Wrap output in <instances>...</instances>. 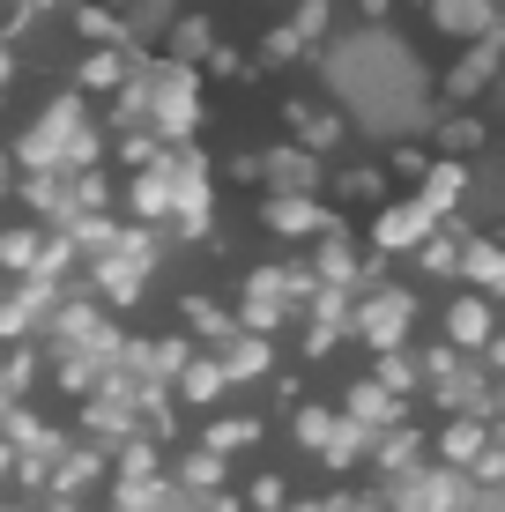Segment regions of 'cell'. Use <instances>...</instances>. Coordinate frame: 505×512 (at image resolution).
<instances>
[{
    "label": "cell",
    "instance_id": "cell-1",
    "mask_svg": "<svg viewBox=\"0 0 505 512\" xmlns=\"http://www.w3.org/2000/svg\"><path fill=\"white\" fill-rule=\"evenodd\" d=\"M409 334H416V290L379 275L350 297V342H364L372 357L379 349H409Z\"/></svg>",
    "mask_w": 505,
    "mask_h": 512
},
{
    "label": "cell",
    "instance_id": "cell-2",
    "mask_svg": "<svg viewBox=\"0 0 505 512\" xmlns=\"http://www.w3.org/2000/svg\"><path fill=\"white\" fill-rule=\"evenodd\" d=\"M253 223L268 238H290V245H312V238H327V231H350L342 223V208H327L320 193H260L253 201Z\"/></svg>",
    "mask_w": 505,
    "mask_h": 512
},
{
    "label": "cell",
    "instance_id": "cell-3",
    "mask_svg": "<svg viewBox=\"0 0 505 512\" xmlns=\"http://www.w3.org/2000/svg\"><path fill=\"white\" fill-rule=\"evenodd\" d=\"M283 134L298 141V149L312 156H335V149H350V112H342L335 97H320V90H290L283 97Z\"/></svg>",
    "mask_w": 505,
    "mask_h": 512
},
{
    "label": "cell",
    "instance_id": "cell-4",
    "mask_svg": "<svg viewBox=\"0 0 505 512\" xmlns=\"http://www.w3.org/2000/svg\"><path fill=\"white\" fill-rule=\"evenodd\" d=\"M231 320L246 327V334H283L290 320H298V305H290V290H283V260H260V268H246Z\"/></svg>",
    "mask_w": 505,
    "mask_h": 512
},
{
    "label": "cell",
    "instance_id": "cell-5",
    "mask_svg": "<svg viewBox=\"0 0 505 512\" xmlns=\"http://www.w3.org/2000/svg\"><path fill=\"white\" fill-rule=\"evenodd\" d=\"M439 223H446V216H431V208L402 186V193H387V201L372 208V253H416Z\"/></svg>",
    "mask_w": 505,
    "mask_h": 512
},
{
    "label": "cell",
    "instance_id": "cell-6",
    "mask_svg": "<svg viewBox=\"0 0 505 512\" xmlns=\"http://www.w3.org/2000/svg\"><path fill=\"white\" fill-rule=\"evenodd\" d=\"M498 90V30L491 38H468L454 52V67L439 75V104H483Z\"/></svg>",
    "mask_w": 505,
    "mask_h": 512
},
{
    "label": "cell",
    "instance_id": "cell-7",
    "mask_svg": "<svg viewBox=\"0 0 505 512\" xmlns=\"http://www.w3.org/2000/svg\"><path fill=\"white\" fill-rule=\"evenodd\" d=\"M327 186V156L298 149V141H268L260 149V193H320Z\"/></svg>",
    "mask_w": 505,
    "mask_h": 512
},
{
    "label": "cell",
    "instance_id": "cell-8",
    "mask_svg": "<svg viewBox=\"0 0 505 512\" xmlns=\"http://www.w3.org/2000/svg\"><path fill=\"white\" fill-rule=\"evenodd\" d=\"M52 290H60V282H38V275L0 282V342H38V327L52 312Z\"/></svg>",
    "mask_w": 505,
    "mask_h": 512
},
{
    "label": "cell",
    "instance_id": "cell-9",
    "mask_svg": "<svg viewBox=\"0 0 505 512\" xmlns=\"http://www.w3.org/2000/svg\"><path fill=\"white\" fill-rule=\"evenodd\" d=\"M112 201L127 208V223H149V231H164V216H171V171H164V156L156 164H142V171H119V186H112Z\"/></svg>",
    "mask_w": 505,
    "mask_h": 512
},
{
    "label": "cell",
    "instance_id": "cell-10",
    "mask_svg": "<svg viewBox=\"0 0 505 512\" xmlns=\"http://www.w3.org/2000/svg\"><path fill=\"white\" fill-rule=\"evenodd\" d=\"M498 438V423L491 416H468V409H446L439 416V431H424V453L431 461H446V468H468L483 446Z\"/></svg>",
    "mask_w": 505,
    "mask_h": 512
},
{
    "label": "cell",
    "instance_id": "cell-11",
    "mask_svg": "<svg viewBox=\"0 0 505 512\" xmlns=\"http://www.w3.org/2000/svg\"><path fill=\"white\" fill-rule=\"evenodd\" d=\"M498 334V297H476V290H461L454 305L439 312V342H454L461 357H476L483 342Z\"/></svg>",
    "mask_w": 505,
    "mask_h": 512
},
{
    "label": "cell",
    "instance_id": "cell-12",
    "mask_svg": "<svg viewBox=\"0 0 505 512\" xmlns=\"http://www.w3.org/2000/svg\"><path fill=\"white\" fill-rule=\"evenodd\" d=\"M416 15H424L431 38H454V45L491 38V30H498V0H424Z\"/></svg>",
    "mask_w": 505,
    "mask_h": 512
},
{
    "label": "cell",
    "instance_id": "cell-13",
    "mask_svg": "<svg viewBox=\"0 0 505 512\" xmlns=\"http://www.w3.org/2000/svg\"><path fill=\"white\" fill-rule=\"evenodd\" d=\"M216 364H223V379L231 386H260L275 372V334H246V327H231L216 342Z\"/></svg>",
    "mask_w": 505,
    "mask_h": 512
},
{
    "label": "cell",
    "instance_id": "cell-14",
    "mask_svg": "<svg viewBox=\"0 0 505 512\" xmlns=\"http://www.w3.org/2000/svg\"><path fill=\"white\" fill-rule=\"evenodd\" d=\"M409 461H424V423L394 416V423H379V431L364 438V468L372 475H402Z\"/></svg>",
    "mask_w": 505,
    "mask_h": 512
},
{
    "label": "cell",
    "instance_id": "cell-15",
    "mask_svg": "<svg viewBox=\"0 0 505 512\" xmlns=\"http://www.w3.org/2000/svg\"><path fill=\"white\" fill-rule=\"evenodd\" d=\"M231 394V379H223V364H216V349H194V357L179 364V372H171V401H179V409H216V401Z\"/></svg>",
    "mask_w": 505,
    "mask_h": 512
},
{
    "label": "cell",
    "instance_id": "cell-16",
    "mask_svg": "<svg viewBox=\"0 0 505 512\" xmlns=\"http://www.w3.org/2000/svg\"><path fill=\"white\" fill-rule=\"evenodd\" d=\"M208 45H216V15H208V8H171V15H164V38H156V52H164V60L201 67Z\"/></svg>",
    "mask_w": 505,
    "mask_h": 512
},
{
    "label": "cell",
    "instance_id": "cell-17",
    "mask_svg": "<svg viewBox=\"0 0 505 512\" xmlns=\"http://www.w3.org/2000/svg\"><path fill=\"white\" fill-rule=\"evenodd\" d=\"M134 52H149V45H134ZM134 52L127 45H82L75 52V97H112L119 82H127Z\"/></svg>",
    "mask_w": 505,
    "mask_h": 512
},
{
    "label": "cell",
    "instance_id": "cell-18",
    "mask_svg": "<svg viewBox=\"0 0 505 512\" xmlns=\"http://www.w3.org/2000/svg\"><path fill=\"white\" fill-rule=\"evenodd\" d=\"M45 490H60V498L104 490V453H97V446H82V438H67V446L45 461Z\"/></svg>",
    "mask_w": 505,
    "mask_h": 512
},
{
    "label": "cell",
    "instance_id": "cell-19",
    "mask_svg": "<svg viewBox=\"0 0 505 512\" xmlns=\"http://www.w3.org/2000/svg\"><path fill=\"white\" fill-rule=\"evenodd\" d=\"M483 149H491V119H483L476 104H446V119L431 127V156H461L468 164V156H483Z\"/></svg>",
    "mask_w": 505,
    "mask_h": 512
},
{
    "label": "cell",
    "instance_id": "cell-20",
    "mask_svg": "<svg viewBox=\"0 0 505 512\" xmlns=\"http://www.w3.org/2000/svg\"><path fill=\"white\" fill-rule=\"evenodd\" d=\"M335 409L350 416V423H364V431H379V423L409 416V401H402V394H387V386H379L372 372H357L350 386H342V401H335Z\"/></svg>",
    "mask_w": 505,
    "mask_h": 512
},
{
    "label": "cell",
    "instance_id": "cell-21",
    "mask_svg": "<svg viewBox=\"0 0 505 512\" xmlns=\"http://www.w3.org/2000/svg\"><path fill=\"white\" fill-rule=\"evenodd\" d=\"M320 193H335L327 208H379L394 193V179H387V164H342V171H327Z\"/></svg>",
    "mask_w": 505,
    "mask_h": 512
},
{
    "label": "cell",
    "instance_id": "cell-22",
    "mask_svg": "<svg viewBox=\"0 0 505 512\" xmlns=\"http://www.w3.org/2000/svg\"><path fill=\"white\" fill-rule=\"evenodd\" d=\"M454 275H461L476 297H505V245H498V238H468V231H461V260H454Z\"/></svg>",
    "mask_w": 505,
    "mask_h": 512
},
{
    "label": "cell",
    "instance_id": "cell-23",
    "mask_svg": "<svg viewBox=\"0 0 505 512\" xmlns=\"http://www.w3.org/2000/svg\"><path fill=\"white\" fill-rule=\"evenodd\" d=\"M171 312H179V334H186V342H201V349H216L223 334L238 327V320H231V305H223V297H208V290H186Z\"/></svg>",
    "mask_w": 505,
    "mask_h": 512
},
{
    "label": "cell",
    "instance_id": "cell-24",
    "mask_svg": "<svg viewBox=\"0 0 505 512\" xmlns=\"http://www.w3.org/2000/svg\"><path fill=\"white\" fill-rule=\"evenodd\" d=\"M75 38L82 45H142V30H134L127 8H104V0H75Z\"/></svg>",
    "mask_w": 505,
    "mask_h": 512
},
{
    "label": "cell",
    "instance_id": "cell-25",
    "mask_svg": "<svg viewBox=\"0 0 505 512\" xmlns=\"http://www.w3.org/2000/svg\"><path fill=\"white\" fill-rule=\"evenodd\" d=\"M409 193L431 208V216H454V208H461V193H468V164H461V156H431V164H424V179H416Z\"/></svg>",
    "mask_w": 505,
    "mask_h": 512
},
{
    "label": "cell",
    "instance_id": "cell-26",
    "mask_svg": "<svg viewBox=\"0 0 505 512\" xmlns=\"http://www.w3.org/2000/svg\"><path fill=\"white\" fill-rule=\"evenodd\" d=\"M260 438H268V416H208V431H201V446L208 453H223V461H238V453H253Z\"/></svg>",
    "mask_w": 505,
    "mask_h": 512
},
{
    "label": "cell",
    "instance_id": "cell-27",
    "mask_svg": "<svg viewBox=\"0 0 505 512\" xmlns=\"http://www.w3.org/2000/svg\"><path fill=\"white\" fill-rule=\"evenodd\" d=\"M127 409H134V431L156 438V446H171V438H179V401H171V386H142Z\"/></svg>",
    "mask_w": 505,
    "mask_h": 512
},
{
    "label": "cell",
    "instance_id": "cell-28",
    "mask_svg": "<svg viewBox=\"0 0 505 512\" xmlns=\"http://www.w3.org/2000/svg\"><path fill=\"white\" fill-rule=\"evenodd\" d=\"M305 60H312V52H305V38L283 23V15L253 38V67H260V75H283V67H305Z\"/></svg>",
    "mask_w": 505,
    "mask_h": 512
},
{
    "label": "cell",
    "instance_id": "cell-29",
    "mask_svg": "<svg viewBox=\"0 0 505 512\" xmlns=\"http://www.w3.org/2000/svg\"><path fill=\"white\" fill-rule=\"evenodd\" d=\"M171 483H179V490H194V498H201V490H223V483H231V461H223V453H208L201 438H194V446H186L179 461H171Z\"/></svg>",
    "mask_w": 505,
    "mask_h": 512
},
{
    "label": "cell",
    "instance_id": "cell-30",
    "mask_svg": "<svg viewBox=\"0 0 505 512\" xmlns=\"http://www.w3.org/2000/svg\"><path fill=\"white\" fill-rule=\"evenodd\" d=\"M38 245H45V223H0V282L8 275H30L38 268Z\"/></svg>",
    "mask_w": 505,
    "mask_h": 512
},
{
    "label": "cell",
    "instance_id": "cell-31",
    "mask_svg": "<svg viewBox=\"0 0 505 512\" xmlns=\"http://www.w3.org/2000/svg\"><path fill=\"white\" fill-rule=\"evenodd\" d=\"M364 438H372V431H364V423H350V416H342L335 431H327V446L312 453V461H320L327 475H357V468H364Z\"/></svg>",
    "mask_w": 505,
    "mask_h": 512
},
{
    "label": "cell",
    "instance_id": "cell-32",
    "mask_svg": "<svg viewBox=\"0 0 505 512\" xmlns=\"http://www.w3.org/2000/svg\"><path fill=\"white\" fill-rule=\"evenodd\" d=\"M335 423H342V409H327V401H298V409H290V446L312 461V453L327 446V431H335Z\"/></svg>",
    "mask_w": 505,
    "mask_h": 512
},
{
    "label": "cell",
    "instance_id": "cell-33",
    "mask_svg": "<svg viewBox=\"0 0 505 512\" xmlns=\"http://www.w3.org/2000/svg\"><path fill=\"white\" fill-rule=\"evenodd\" d=\"M283 23L305 38V52H320L335 38V0H283Z\"/></svg>",
    "mask_w": 505,
    "mask_h": 512
},
{
    "label": "cell",
    "instance_id": "cell-34",
    "mask_svg": "<svg viewBox=\"0 0 505 512\" xmlns=\"http://www.w3.org/2000/svg\"><path fill=\"white\" fill-rule=\"evenodd\" d=\"M342 342H350V327H342V320H320V312H298V357H305V364H327V357H335Z\"/></svg>",
    "mask_w": 505,
    "mask_h": 512
},
{
    "label": "cell",
    "instance_id": "cell-35",
    "mask_svg": "<svg viewBox=\"0 0 505 512\" xmlns=\"http://www.w3.org/2000/svg\"><path fill=\"white\" fill-rule=\"evenodd\" d=\"M201 75H216V82H231V90H253L260 82V67H253V52L246 45H208V60H201Z\"/></svg>",
    "mask_w": 505,
    "mask_h": 512
},
{
    "label": "cell",
    "instance_id": "cell-36",
    "mask_svg": "<svg viewBox=\"0 0 505 512\" xmlns=\"http://www.w3.org/2000/svg\"><path fill=\"white\" fill-rule=\"evenodd\" d=\"M290 498H298V483H290V475H283V468H260V475H253V483H246V490H238V505H246V512H283Z\"/></svg>",
    "mask_w": 505,
    "mask_h": 512
},
{
    "label": "cell",
    "instance_id": "cell-37",
    "mask_svg": "<svg viewBox=\"0 0 505 512\" xmlns=\"http://www.w3.org/2000/svg\"><path fill=\"white\" fill-rule=\"evenodd\" d=\"M454 260H461V231H454V216H446V223H439V231H431L424 245H416V268H424V275H439V282H446V275H454Z\"/></svg>",
    "mask_w": 505,
    "mask_h": 512
},
{
    "label": "cell",
    "instance_id": "cell-38",
    "mask_svg": "<svg viewBox=\"0 0 505 512\" xmlns=\"http://www.w3.org/2000/svg\"><path fill=\"white\" fill-rule=\"evenodd\" d=\"M372 379L387 386V394L416 401V357H409V349H379V357H372Z\"/></svg>",
    "mask_w": 505,
    "mask_h": 512
},
{
    "label": "cell",
    "instance_id": "cell-39",
    "mask_svg": "<svg viewBox=\"0 0 505 512\" xmlns=\"http://www.w3.org/2000/svg\"><path fill=\"white\" fill-rule=\"evenodd\" d=\"M194 349L201 342H186V334H156V342H149V386H171V372H179Z\"/></svg>",
    "mask_w": 505,
    "mask_h": 512
},
{
    "label": "cell",
    "instance_id": "cell-40",
    "mask_svg": "<svg viewBox=\"0 0 505 512\" xmlns=\"http://www.w3.org/2000/svg\"><path fill=\"white\" fill-rule=\"evenodd\" d=\"M379 164H387V179H394V186H416V179H424V164H431V149H424V141H394Z\"/></svg>",
    "mask_w": 505,
    "mask_h": 512
},
{
    "label": "cell",
    "instance_id": "cell-41",
    "mask_svg": "<svg viewBox=\"0 0 505 512\" xmlns=\"http://www.w3.org/2000/svg\"><path fill=\"white\" fill-rule=\"evenodd\" d=\"M216 179H223V186H253V193H260V149H231V156L216 164Z\"/></svg>",
    "mask_w": 505,
    "mask_h": 512
},
{
    "label": "cell",
    "instance_id": "cell-42",
    "mask_svg": "<svg viewBox=\"0 0 505 512\" xmlns=\"http://www.w3.org/2000/svg\"><path fill=\"white\" fill-rule=\"evenodd\" d=\"M260 386H268V409H283V416L305 401V379H298V372H283V364H275V372L260 379Z\"/></svg>",
    "mask_w": 505,
    "mask_h": 512
},
{
    "label": "cell",
    "instance_id": "cell-43",
    "mask_svg": "<svg viewBox=\"0 0 505 512\" xmlns=\"http://www.w3.org/2000/svg\"><path fill=\"white\" fill-rule=\"evenodd\" d=\"M8 90H15V38L0 30V104H8Z\"/></svg>",
    "mask_w": 505,
    "mask_h": 512
},
{
    "label": "cell",
    "instance_id": "cell-44",
    "mask_svg": "<svg viewBox=\"0 0 505 512\" xmlns=\"http://www.w3.org/2000/svg\"><path fill=\"white\" fill-rule=\"evenodd\" d=\"M357 15L364 23H387V15H402V8H394V0H357Z\"/></svg>",
    "mask_w": 505,
    "mask_h": 512
},
{
    "label": "cell",
    "instance_id": "cell-45",
    "mask_svg": "<svg viewBox=\"0 0 505 512\" xmlns=\"http://www.w3.org/2000/svg\"><path fill=\"white\" fill-rule=\"evenodd\" d=\"M38 512H82V498H60V490H45V498H30Z\"/></svg>",
    "mask_w": 505,
    "mask_h": 512
},
{
    "label": "cell",
    "instance_id": "cell-46",
    "mask_svg": "<svg viewBox=\"0 0 505 512\" xmlns=\"http://www.w3.org/2000/svg\"><path fill=\"white\" fill-rule=\"evenodd\" d=\"M8 193H15V156L0 149V201H8Z\"/></svg>",
    "mask_w": 505,
    "mask_h": 512
},
{
    "label": "cell",
    "instance_id": "cell-47",
    "mask_svg": "<svg viewBox=\"0 0 505 512\" xmlns=\"http://www.w3.org/2000/svg\"><path fill=\"white\" fill-rule=\"evenodd\" d=\"M0 512H38V505H30V498H0Z\"/></svg>",
    "mask_w": 505,
    "mask_h": 512
},
{
    "label": "cell",
    "instance_id": "cell-48",
    "mask_svg": "<svg viewBox=\"0 0 505 512\" xmlns=\"http://www.w3.org/2000/svg\"><path fill=\"white\" fill-rule=\"evenodd\" d=\"M246 8H283V0H246Z\"/></svg>",
    "mask_w": 505,
    "mask_h": 512
},
{
    "label": "cell",
    "instance_id": "cell-49",
    "mask_svg": "<svg viewBox=\"0 0 505 512\" xmlns=\"http://www.w3.org/2000/svg\"><path fill=\"white\" fill-rule=\"evenodd\" d=\"M104 8H134V0H104Z\"/></svg>",
    "mask_w": 505,
    "mask_h": 512
}]
</instances>
